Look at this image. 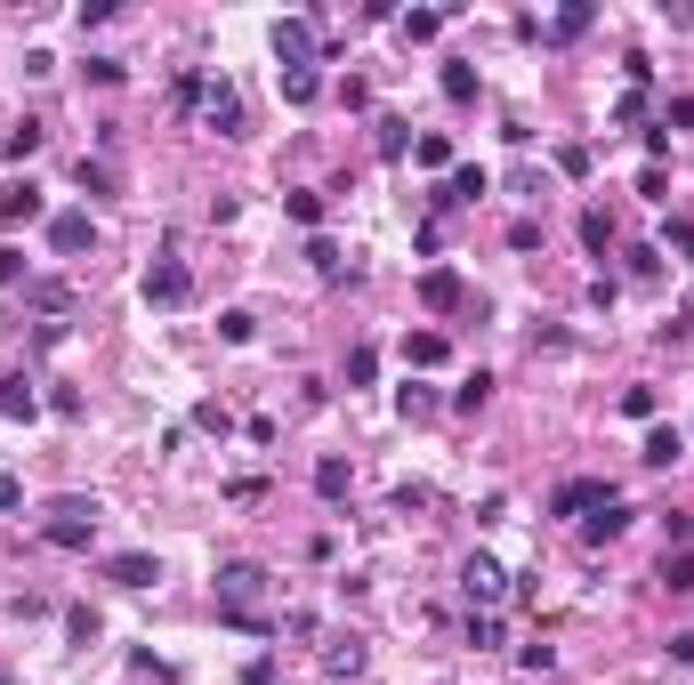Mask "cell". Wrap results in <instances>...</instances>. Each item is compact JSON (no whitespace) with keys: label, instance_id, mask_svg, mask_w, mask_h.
Instances as JSON below:
<instances>
[{"label":"cell","instance_id":"44","mask_svg":"<svg viewBox=\"0 0 694 685\" xmlns=\"http://www.w3.org/2000/svg\"><path fill=\"white\" fill-rule=\"evenodd\" d=\"M670 661H694V629H679V637H670Z\"/></svg>","mask_w":694,"mask_h":685},{"label":"cell","instance_id":"43","mask_svg":"<svg viewBox=\"0 0 694 685\" xmlns=\"http://www.w3.org/2000/svg\"><path fill=\"white\" fill-rule=\"evenodd\" d=\"M242 685H275V661H251V670H242Z\"/></svg>","mask_w":694,"mask_h":685},{"label":"cell","instance_id":"12","mask_svg":"<svg viewBox=\"0 0 694 685\" xmlns=\"http://www.w3.org/2000/svg\"><path fill=\"white\" fill-rule=\"evenodd\" d=\"M40 218V185L33 178H9L0 185V226H33Z\"/></svg>","mask_w":694,"mask_h":685},{"label":"cell","instance_id":"22","mask_svg":"<svg viewBox=\"0 0 694 685\" xmlns=\"http://www.w3.org/2000/svg\"><path fill=\"white\" fill-rule=\"evenodd\" d=\"M679 452H686V435H679V428H655V435H646V468H670Z\"/></svg>","mask_w":694,"mask_h":685},{"label":"cell","instance_id":"34","mask_svg":"<svg viewBox=\"0 0 694 685\" xmlns=\"http://www.w3.org/2000/svg\"><path fill=\"white\" fill-rule=\"evenodd\" d=\"M396 411H404V420H428V411H436V396H428V387H404Z\"/></svg>","mask_w":694,"mask_h":685},{"label":"cell","instance_id":"6","mask_svg":"<svg viewBox=\"0 0 694 685\" xmlns=\"http://www.w3.org/2000/svg\"><path fill=\"white\" fill-rule=\"evenodd\" d=\"M187 299H194V275L178 259H154L146 266V307H187Z\"/></svg>","mask_w":694,"mask_h":685},{"label":"cell","instance_id":"31","mask_svg":"<svg viewBox=\"0 0 694 685\" xmlns=\"http://www.w3.org/2000/svg\"><path fill=\"white\" fill-rule=\"evenodd\" d=\"M468 646H501V613H468Z\"/></svg>","mask_w":694,"mask_h":685},{"label":"cell","instance_id":"38","mask_svg":"<svg viewBox=\"0 0 694 685\" xmlns=\"http://www.w3.org/2000/svg\"><path fill=\"white\" fill-rule=\"evenodd\" d=\"M65 629H73V646H89V637H97V613H89V605H73V613H65Z\"/></svg>","mask_w":694,"mask_h":685},{"label":"cell","instance_id":"25","mask_svg":"<svg viewBox=\"0 0 694 685\" xmlns=\"http://www.w3.org/2000/svg\"><path fill=\"white\" fill-rule=\"evenodd\" d=\"M484 404H493V380H484V371H477V380H460V387H453V411H468V420H477Z\"/></svg>","mask_w":694,"mask_h":685},{"label":"cell","instance_id":"9","mask_svg":"<svg viewBox=\"0 0 694 685\" xmlns=\"http://www.w3.org/2000/svg\"><path fill=\"white\" fill-rule=\"evenodd\" d=\"M484 194H493V178H484L477 161H460V170L436 185V211H460V202H484Z\"/></svg>","mask_w":694,"mask_h":685},{"label":"cell","instance_id":"21","mask_svg":"<svg viewBox=\"0 0 694 685\" xmlns=\"http://www.w3.org/2000/svg\"><path fill=\"white\" fill-rule=\"evenodd\" d=\"M372 130H380V154H387V161H396V154H412V121H396V113H380V121H372Z\"/></svg>","mask_w":694,"mask_h":685},{"label":"cell","instance_id":"4","mask_svg":"<svg viewBox=\"0 0 694 685\" xmlns=\"http://www.w3.org/2000/svg\"><path fill=\"white\" fill-rule=\"evenodd\" d=\"M460 589H468V613H493L501 597H508V573L493 565V556H468V565H460Z\"/></svg>","mask_w":694,"mask_h":685},{"label":"cell","instance_id":"23","mask_svg":"<svg viewBox=\"0 0 694 685\" xmlns=\"http://www.w3.org/2000/svg\"><path fill=\"white\" fill-rule=\"evenodd\" d=\"M622 532H630V508L622 501H606L598 516H589V541H622Z\"/></svg>","mask_w":694,"mask_h":685},{"label":"cell","instance_id":"33","mask_svg":"<svg viewBox=\"0 0 694 685\" xmlns=\"http://www.w3.org/2000/svg\"><path fill=\"white\" fill-rule=\"evenodd\" d=\"M372 371H380V356H372V347H356V356H347V387H372Z\"/></svg>","mask_w":694,"mask_h":685},{"label":"cell","instance_id":"18","mask_svg":"<svg viewBox=\"0 0 694 685\" xmlns=\"http://www.w3.org/2000/svg\"><path fill=\"white\" fill-rule=\"evenodd\" d=\"M444 16H453V9H412V16L396 25V33H404V49H428V40L444 33Z\"/></svg>","mask_w":694,"mask_h":685},{"label":"cell","instance_id":"28","mask_svg":"<svg viewBox=\"0 0 694 685\" xmlns=\"http://www.w3.org/2000/svg\"><path fill=\"white\" fill-rule=\"evenodd\" d=\"M308 259H315V275H332V283L347 275V259H339V242H323V235L308 242Z\"/></svg>","mask_w":694,"mask_h":685},{"label":"cell","instance_id":"13","mask_svg":"<svg viewBox=\"0 0 694 685\" xmlns=\"http://www.w3.org/2000/svg\"><path fill=\"white\" fill-rule=\"evenodd\" d=\"M589 16H598L589 0H565V9L541 25V40H549V49H565V40H582V33H589Z\"/></svg>","mask_w":694,"mask_h":685},{"label":"cell","instance_id":"37","mask_svg":"<svg viewBox=\"0 0 694 685\" xmlns=\"http://www.w3.org/2000/svg\"><path fill=\"white\" fill-rule=\"evenodd\" d=\"M622 411L630 420H655V387H622Z\"/></svg>","mask_w":694,"mask_h":685},{"label":"cell","instance_id":"20","mask_svg":"<svg viewBox=\"0 0 694 685\" xmlns=\"http://www.w3.org/2000/svg\"><path fill=\"white\" fill-rule=\"evenodd\" d=\"M218 339H227V347H251L259 339V315H251V307H227V315H218Z\"/></svg>","mask_w":694,"mask_h":685},{"label":"cell","instance_id":"29","mask_svg":"<svg viewBox=\"0 0 694 685\" xmlns=\"http://www.w3.org/2000/svg\"><path fill=\"white\" fill-rule=\"evenodd\" d=\"M315 492H323V501H347V460H323L315 468Z\"/></svg>","mask_w":694,"mask_h":685},{"label":"cell","instance_id":"45","mask_svg":"<svg viewBox=\"0 0 694 685\" xmlns=\"http://www.w3.org/2000/svg\"><path fill=\"white\" fill-rule=\"evenodd\" d=\"M0 685H16V677H0Z\"/></svg>","mask_w":694,"mask_h":685},{"label":"cell","instance_id":"39","mask_svg":"<svg viewBox=\"0 0 694 685\" xmlns=\"http://www.w3.org/2000/svg\"><path fill=\"white\" fill-rule=\"evenodd\" d=\"M16 275H25V251H16V242H0V290H9Z\"/></svg>","mask_w":694,"mask_h":685},{"label":"cell","instance_id":"8","mask_svg":"<svg viewBox=\"0 0 694 685\" xmlns=\"http://www.w3.org/2000/svg\"><path fill=\"white\" fill-rule=\"evenodd\" d=\"M275 57H283V73L315 65V25H308V16H283V25H275Z\"/></svg>","mask_w":694,"mask_h":685},{"label":"cell","instance_id":"7","mask_svg":"<svg viewBox=\"0 0 694 685\" xmlns=\"http://www.w3.org/2000/svg\"><path fill=\"white\" fill-rule=\"evenodd\" d=\"M420 307H428V315H460V307H468V283L453 275V266H428V275H420Z\"/></svg>","mask_w":694,"mask_h":685},{"label":"cell","instance_id":"40","mask_svg":"<svg viewBox=\"0 0 694 685\" xmlns=\"http://www.w3.org/2000/svg\"><path fill=\"white\" fill-rule=\"evenodd\" d=\"M662 130H694V97H670V113H662Z\"/></svg>","mask_w":694,"mask_h":685},{"label":"cell","instance_id":"15","mask_svg":"<svg viewBox=\"0 0 694 685\" xmlns=\"http://www.w3.org/2000/svg\"><path fill=\"white\" fill-rule=\"evenodd\" d=\"M404 363H412V371H436L444 363V331H404Z\"/></svg>","mask_w":694,"mask_h":685},{"label":"cell","instance_id":"16","mask_svg":"<svg viewBox=\"0 0 694 685\" xmlns=\"http://www.w3.org/2000/svg\"><path fill=\"white\" fill-rule=\"evenodd\" d=\"M436 89L453 97V106H477V65H468V57H453V65L436 73Z\"/></svg>","mask_w":694,"mask_h":685},{"label":"cell","instance_id":"42","mask_svg":"<svg viewBox=\"0 0 694 685\" xmlns=\"http://www.w3.org/2000/svg\"><path fill=\"white\" fill-rule=\"evenodd\" d=\"M0 508H25V484H16V476H0Z\"/></svg>","mask_w":694,"mask_h":685},{"label":"cell","instance_id":"32","mask_svg":"<svg viewBox=\"0 0 694 685\" xmlns=\"http://www.w3.org/2000/svg\"><path fill=\"white\" fill-rule=\"evenodd\" d=\"M81 185H89V194H113V170H106V161H89V154H81V170H73Z\"/></svg>","mask_w":694,"mask_h":685},{"label":"cell","instance_id":"30","mask_svg":"<svg viewBox=\"0 0 694 685\" xmlns=\"http://www.w3.org/2000/svg\"><path fill=\"white\" fill-rule=\"evenodd\" d=\"M283 211H291L299 226H323V194H283Z\"/></svg>","mask_w":694,"mask_h":685},{"label":"cell","instance_id":"27","mask_svg":"<svg viewBox=\"0 0 694 685\" xmlns=\"http://www.w3.org/2000/svg\"><path fill=\"white\" fill-rule=\"evenodd\" d=\"M323 670H332V677H356V670H363V646H356V637L332 646V653H323Z\"/></svg>","mask_w":694,"mask_h":685},{"label":"cell","instance_id":"10","mask_svg":"<svg viewBox=\"0 0 694 685\" xmlns=\"http://www.w3.org/2000/svg\"><path fill=\"white\" fill-rule=\"evenodd\" d=\"M89 235H97L89 211H57V218H49V251H57V259H81V251H89Z\"/></svg>","mask_w":694,"mask_h":685},{"label":"cell","instance_id":"26","mask_svg":"<svg viewBox=\"0 0 694 685\" xmlns=\"http://www.w3.org/2000/svg\"><path fill=\"white\" fill-rule=\"evenodd\" d=\"M582 242L606 259V251H614V218H606V211H589V218H582Z\"/></svg>","mask_w":694,"mask_h":685},{"label":"cell","instance_id":"41","mask_svg":"<svg viewBox=\"0 0 694 685\" xmlns=\"http://www.w3.org/2000/svg\"><path fill=\"white\" fill-rule=\"evenodd\" d=\"M670 251H679V259H694V226H686V218L670 226Z\"/></svg>","mask_w":694,"mask_h":685},{"label":"cell","instance_id":"36","mask_svg":"<svg viewBox=\"0 0 694 685\" xmlns=\"http://www.w3.org/2000/svg\"><path fill=\"white\" fill-rule=\"evenodd\" d=\"M517 661L541 677V670H558V646H541V637H534V646H517Z\"/></svg>","mask_w":694,"mask_h":685},{"label":"cell","instance_id":"3","mask_svg":"<svg viewBox=\"0 0 694 685\" xmlns=\"http://www.w3.org/2000/svg\"><path fill=\"white\" fill-rule=\"evenodd\" d=\"M89 532H97V501L89 492H57L49 516H40V541L49 549H89Z\"/></svg>","mask_w":694,"mask_h":685},{"label":"cell","instance_id":"5","mask_svg":"<svg viewBox=\"0 0 694 685\" xmlns=\"http://www.w3.org/2000/svg\"><path fill=\"white\" fill-rule=\"evenodd\" d=\"M606 501H614V484H598V476H574V484L549 492V516H582V525H589V516H598Z\"/></svg>","mask_w":694,"mask_h":685},{"label":"cell","instance_id":"17","mask_svg":"<svg viewBox=\"0 0 694 685\" xmlns=\"http://www.w3.org/2000/svg\"><path fill=\"white\" fill-rule=\"evenodd\" d=\"M40 154V121H9L0 130V161H33Z\"/></svg>","mask_w":694,"mask_h":685},{"label":"cell","instance_id":"1","mask_svg":"<svg viewBox=\"0 0 694 685\" xmlns=\"http://www.w3.org/2000/svg\"><path fill=\"white\" fill-rule=\"evenodd\" d=\"M267 589V565H251V556H235V565H218V621L227 629H251V637H267V621L251 613V597Z\"/></svg>","mask_w":694,"mask_h":685},{"label":"cell","instance_id":"35","mask_svg":"<svg viewBox=\"0 0 694 685\" xmlns=\"http://www.w3.org/2000/svg\"><path fill=\"white\" fill-rule=\"evenodd\" d=\"M662 589H694V556H662Z\"/></svg>","mask_w":694,"mask_h":685},{"label":"cell","instance_id":"24","mask_svg":"<svg viewBox=\"0 0 694 685\" xmlns=\"http://www.w3.org/2000/svg\"><path fill=\"white\" fill-rule=\"evenodd\" d=\"M283 97H291V106H315V97H323V73H315V65L283 73Z\"/></svg>","mask_w":694,"mask_h":685},{"label":"cell","instance_id":"11","mask_svg":"<svg viewBox=\"0 0 694 685\" xmlns=\"http://www.w3.org/2000/svg\"><path fill=\"white\" fill-rule=\"evenodd\" d=\"M106 580H113V589H154L161 565H154L146 549H121V556H106Z\"/></svg>","mask_w":694,"mask_h":685},{"label":"cell","instance_id":"19","mask_svg":"<svg viewBox=\"0 0 694 685\" xmlns=\"http://www.w3.org/2000/svg\"><path fill=\"white\" fill-rule=\"evenodd\" d=\"M412 161H420V170H444V178H453V137H436V130L412 137Z\"/></svg>","mask_w":694,"mask_h":685},{"label":"cell","instance_id":"14","mask_svg":"<svg viewBox=\"0 0 694 685\" xmlns=\"http://www.w3.org/2000/svg\"><path fill=\"white\" fill-rule=\"evenodd\" d=\"M0 420H40V396H33L25 371H9V380H0Z\"/></svg>","mask_w":694,"mask_h":685},{"label":"cell","instance_id":"2","mask_svg":"<svg viewBox=\"0 0 694 685\" xmlns=\"http://www.w3.org/2000/svg\"><path fill=\"white\" fill-rule=\"evenodd\" d=\"M178 106H187V113H202V130L242 137V97L227 89V81H211V73H178Z\"/></svg>","mask_w":694,"mask_h":685}]
</instances>
